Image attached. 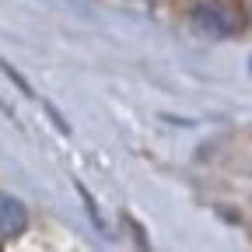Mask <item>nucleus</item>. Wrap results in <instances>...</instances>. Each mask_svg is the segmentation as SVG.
<instances>
[{
    "mask_svg": "<svg viewBox=\"0 0 252 252\" xmlns=\"http://www.w3.org/2000/svg\"><path fill=\"white\" fill-rule=\"evenodd\" d=\"M196 25L203 32H210V35H235V32H242V14L235 4H224V0H210V4H200L196 7Z\"/></svg>",
    "mask_w": 252,
    "mask_h": 252,
    "instance_id": "f257e3e1",
    "label": "nucleus"
},
{
    "mask_svg": "<svg viewBox=\"0 0 252 252\" xmlns=\"http://www.w3.org/2000/svg\"><path fill=\"white\" fill-rule=\"evenodd\" d=\"M28 224V214L25 207L14 200V196H4L0 193V238H18Z\"/></svg>",
    "mask_w": 252,
    "mask_h": 252,
    "instance_id": "f03ea898",
    "label": "nucleus"
}]
</instances>
